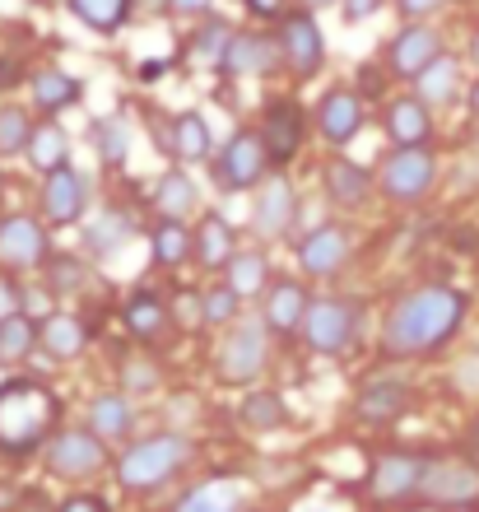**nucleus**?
<instances>
[{
  "label": "nucleus",
  "mask_w": 479,
  "mask_h": 512,
  "mask_svg": "<svg viewBox=\"0 0 479 512\" xmlns=\"http://www.w3.org/2000/svg\"><path fill=\"white\" fill-rule=\"evenodd\" d=\"M461 322H466V294H456L447 284H424L391 308L382 326V350L391 359H419L447 345L461 331Z\"/></svg>",
  "instance_id": "f257e3e1"
},
{
  "label": "nucleus",
  "mask_w": 479,
  "mask_h": 512,
  "mask_svg": "<svg viewBox=\"0 0 479 512\" xmlns=\"http://www.w3.org/2000/svg\"><path fill=\"white\" fill-rule=\"evenodd\" d=\"M61 419V396L33 378L0 382V452L28 457L33 447L47 443V433Z\"/></svg>",
  "instance_id": "f03ea898"
},
{
  "label": "nucleus",
  "mask_w": 479,
  "mask_h": 512,
  "mask_svg": "<svg viewBox=\"0 0 479 512\" xmlns=\"http://www.w3.org/2000/svg\"><path fill=\"white\" fill-rule=\"evenodd\" d=\"M187 461H191V438H182V433H159V438L135 443L131 452L117 461V480H121V489L145 494V489L168 485Z\"/></svg>",
  "instance_id": "7ed1b4c3"
},
{
  "label": "nucleus",
  "mask_w": 479,
  "mask_h": 512,
  "mask_svg": "<svg viewBox=\"0 0 479 512\" xmlns=\"http://www.w3.org/2000/svg\"><path fill=\"white\" fill-rule=\"evenodd\" d=\"M363 308L354 298H312V308L303 317V340L317 354H345L359 336Z\"/></svg>",
  "instance_id": "20e7f679"
},
{
  "label": "nucleus",
  "mask_w": 479,
  "mask_h": 512,
  "mask_svg": "<svg viewBox=\"0 0 479 512\" xmlns=\"http://www.w3.org/2000/svg\"><path fill=\"white\" fill-rule=\"evenodd\" d=\"M270 177V154L261 131H238L214 154V182L224 191H252Z\"/></svg>",
  "instance_id": "39448f33"
},
{
  "label": "nucleus",
  "mask_w": 479,
  "mask_h": 512,
  "mask_svg": "<svg viewBox=\"0 0 479 512\" xmlns=\"http://www.w3.org/2000/svg\"><path fill=\"white\" fill-rule=\"evenodd\" d=\"M419 503L442 512H470L479 508V471L470 461H433L419 489Z\"/></svg>",
  "instance_id": "423d86ee"
},
{
  "label": "nucleus",
  "mask_w": 479,
  "mask_h": 512,
  "mask_svg": "<svg viewBox=\"0 0 479 512\" xmlns=\"http://www.w3.org/2000/svg\"><path fill=\"white\" fill-rule=\"evenodd\" d=\"M377 182L391 201H424L433 182H438V163L428 149H396V154H386L382 168H377Z\"/></svg>",
  "instance_id": "0eeeda50"
},
{
  "label": "nucleus",
  "mask_w": 479,
  "mask_h": 512,
  "mask_svg": "<svg viewBox=\"0 0 479 512\" xmlns=\"http://www.w3.org/2000/svg\"><path fill=\"white\" fill-rule=\"evenodd\" d=\"M107 466V447L94 429H61L52 433V443H47V471L61 475V480H89Z\"/></svg>",
  "instance_id": "6e6552de"
},
{
  "label": "nucleus",
  "mask_w": 479,
  "mask_h": 512,
  "mask_svg": "<svg viewBox=\"0 0 479 512\" xmlns=\"http://www.w3.org/2000/svg\"><path fill=\"white\" fill-rule=\"evenodd\" d=\"M266 368V322H238L219 345V378L228 387L261 378Z\"/></svg>",
  "instance_id": "1a4fd4ad"
},
{
  "label": "nucleus",
  "mask_w": 479,
  "mask_h": 512,
  "mask_svg": "<svg viewBox=\"0 0 479 512\" xmlns=\"http://www.w3.org/2000/svg\"><path fill=\"white\" fill-rule=\"evenodd\" d=\"M433 461L414 457V452H382L373 461V475H368V489H373V499L382 503H410L419 499V489H424V475Z\"/></svg>",
  "instance_id": "9d476101"
},
{
  "label": "nucleus",
  "mask_w": 479,
  "mask_h": 512,
  "mask_svg": "<svg viewBox=\"0 0 479 512\" xmlns=\"http://www.w3.org/2000/svg\"><path fill=\"white\" fill-rule=\"evenodd\" d=\"M47 229L38 219L28 215H10L0 219V266L5 270H33V266H47L52 252H47Z\"/></svg>",
  "instance_id": "9b49d317"
},
{
  "label": "nucleus",
  "mask_w": 479,
  "mask_h": 512,
  "mask_svg": "<svg viewBox=\"0 0 479 512\" xmlns=\"http://www.w3.org/2000/svg\"><path fill=\"white\" fill-rule=\"evenodd\" d=\"M280 52H284V61L293 66V75H317L321 70V61H326V42H321V28H317V19L307 10H293V14H284L280 19Z\"/></svg>",
  "instance_id": "f8f14e48"
},
{
  "label": "nucleus",
  "mask_w": 479,
  "mask_h": 512,
  "mask_svg": "<svg viewBox=\"0 0 479 512\" xmlns=\"http://www.w3.org/2000/svg\"><path fill=\"white\" fill-rule=\"evenodd\" d=\"M442 56V38L428 24H405L386 47V70L400 80H419L433 61Z\"/></svg>",
  "instance_id": "ddd939ff"
},
{
  "label": "nucleus",
  "mask_w": 479,
  "mask_h": 512,
  "mask_svg": "<svg viewBox=\"0 0 479 512\" xmlns=\"http://www.w3.org/2000/svg\"><path fill=\"white\" fill-rule=\"evenodd\" d=\"M84 201H89V187H84V177L70 163L47 173V182H42V215H47L52 229H70L84 215Z\"/></svg>",
  "instance_id": "4468645a"
},
{
  "label": "nucleus",
  "mask_w": 479,
  "mask_h": 512,
  "mask_svg": "<svg viewBox=\"0 0 479 512\" xmlns=\"http://www.w3.org/2000/svg\"><path fill=\"white\" fill-rule=\"evenodd\" d=\"M303 135H307V117L293 98H280L266 108V126H261V140H266V154L270 163H289L298 149H303Z\"/></svg>",
  "instance_id": "2eb2a0df"
},
{
  "label": "nucleus",
  "mask_w": 479,
  "mask_h": 512,
  "mask_svg": "<svg viewBox=\"0 0 479 512\" xmlns=\"http://www.w3.org/2000/svg\"><path fill=\"white\" fill-rule=\"evenodd\" d=\"M293 210H298L293 187L284 182L280 173H270L266 182H261V191H256L252 229L261 233V238H284V233H289V224H293Z\"/></svg>",
  "instance_id": "dca6fc26"
},
{
  "label": "nucleus",
  "mask_w": 479,
  "mask_h": 512,
  "mask_svg": "<svg viewBox=\"0 0 479 512\" xmlns=\"http://www.w3.org/2000/svg\"><path fill=\"white\" fill-rule=\"evenodd\" d=\"M386 135L396 149H424L428 135H433V117H428V103L419 94L391 98L386 103Z\"/></svg>",
  "instance_id": "f3484780"
},
{
  "label": "nucleus",
  "mask_w": 479,
  "mask_h": 512,
  "mask_svg": "<svg viewBox=\"0 0 479 512\" xmlns=\"http://www.w3.org/2000/svg\"><path fill=\"white\" fill-rule=\"evenodd\" d=\"M349 261V233L340 224H321L298 243V266L307 275H335Z\"/></svg>",
  "instance_id": "a211bd4d"
},
{
  "label": "nucleus",
  "mask_w": 479,
  "mask_h": 512,
  "mask_svg": "<svg viewBox=\"0 0 479 512\" xmlns=\"http://www.w3.org/2000/svg\"><path fill=\"white\" fill-rule=\"evenodd\" d=\"M280 56H284L280 38H266V33H233L224 47L219 70H228V75H266Z\"/></svg>",
  "instance_id": "6ab92c4d"
},
{
  "label": "nucleus",
  "mask_w": 479,
  "mask_h": 512,
  "mask_svg": "<svg viewBox=\"0 0 479 512\" xmlns=\"http://www.w3.org/2000/svg\"><path fill=\"white\" fill-rule=\"evenodd\" d=\"M317 126L331 145H349V140L363 131V98L354 94V89H331V94L321 98Z\"/></svg>",
  "instance_id": "aec40b11"
},
{
  "label": "nucleus",
  "mask_w": 479,
  "mask_h": 512,
  "mask_svg": "<svg viewBox=\"0 0 479 512\" xmlns=\"http://www.w3.org/2000/svg\"><path fill=\"white\" fill-rule=\"evenodd\" d=\"M173 322H177V312L159 294H149V289L131 294V303H126V331L135 340H145V345H159V340L173 336Z\"/></svg>",
  "instance_id": "412c9836"
},
{
  "label": "nucleus",
  "mask_w": 479,
  "mask_h": 512,
  "mask_svg": "<svg viewBox=\"0 0 479 512\" xmlns=\"http://www.w3.org/2000/svg\"><path fill=\"white\" fill-rule=\"evenodd\" d=\"M307 289L293 280H275L266 289V331H275V336H289V331H303V317H307Z\"/></svg>",
  "instance_id": "4be33fe9"
},
{
  "label": "nucleus",
  "mask_w": 479,
  "mask_h": 512,
  "mask_svg": "<svg viewBox=\"0 0 479 512\" xmlns=\"http://www.w3.org/2000/svg\"><path fill=\"white\" fill-rule=\"evenodd\" d=\"M163 149L173 154V159L182 163H196V159H210V122L200 117V112H177L173 122H168V131H163Z\"/></svg>",
  "instance_id": "5701e85b"
},
{
  "label": "nucleus",
  "mask_w": 479,
  "mask_h": 512,
  "mask_svg": "<svg viewBox=\"0 0 479 512\" xmlns=\"http://www.w3.org/2000/svg\"><path fill=\"white\" fill-rule=\"evenodd\" d=\"M233 247H238V233H233V224H228L219 210H205V219H200L196 229V261L205 270H224L233 266Z\"/></svg>",
  "instance_id": "b1692460"
},
{
  "label": "nucleus",
  "mask_w": 479,
  "mask_h": 512,
  "mask_svg": "<svg viewBox=\"0 0 479 512\" xmlns=\"http://www.w3.org/2000/svg\"><path fill=\"white\" fill-rule=\"evenodd\" d=\"M354 405H359V415L368 419V424H396V419L410 410V387L396 378H377L359 391Z\"/></svg>",
  "instance_id": "393cba45"
},
{
  "label": "nucleus",
  "mask_w": 479,
  "mask_h": 512,
  "mask_svg": "<svg viewBox=\"0 0 479 512\" xmlns=\"http://www.w3.org/2000/svg\"><path fill=\"white\" fill-rule=\"evenodd\" d=\"M84 345H89V331H84L80 317H70V312H56L42 322V336H38V350L56 364H70V359H80Z\"/></svg>",
  "instance_id": "a878e982"
},
{
  "label": "nucleus",
  "mask_w": 479,
  "mask_h": 512,
  "mask_svg": "<svg viewBox=\"0 0 479 512\" xmlns=\"http://www.w3.org/2000/svg\"><path fill=\"white\" fill-rule=\"evenodd\" d=\"M135 424V410L131 401H126V391H103V396H94V405H89V429L98 433V438H126Z\"/></svg>",
  "instance_id": "bb28decb"
},
{
  "label": "nucleus",
  "mask_w": 479,
  "mask_h": 512,
  "mask_svg": "<svg viewBox=\"0 0 479 512\" xmlns=\"http://www.w3.org/2000/svg\"><path fill=\"white\" fill-rule=\"evenodd\" d=\"M196 205H200L196 182H191L182 168L159 177V187H154V210H159V219H187Z\"/></svg>",
  "instance_id": "cd10ccee"
},
{
  "label": "nucleus",
  "mask_w": 479,
  "mask_h": 512,
  "mask_svg": "<svg viewBox=\"0 0 479 512\" xmlns=\"http://www.w3.org/2000/svg\"><path fill=\"white\" fill-rule=\"evenodd\" d=\"M326 191H331L335 205H359L373 191V173L359 168L354 159H335V163H326Z\"/></svg>",
  "instance_id": "c85d7f7f"
},
{
  "label": "nucleus",
  "mask_w": 479,
  "mask_h": 512,
  "mask_svg": "<svg viewBox=\"0 0 479 512\" xmlns=\"http://www.w3.org/2000/svg\"><path fill=\"white\" fill-rule=\"evenodd\" d=\"M42 326H33L28 312H5L0 317V364H19L28 354L38 350Z\"/></svg>",
  "instance_id": "c756f323"
},
{
  "label": "nucleus",
  "mask_w": 479,
  "mask_h": 512,
  "mask_svg": "<svg viewBox=\"0 0 479 512\" xmlns=\"http://www.w3.org/2000/svg\"><path fill=\"white\" fill-rule=\"evenodd\" d=\"M28 163H33L42 177L56 173V168H66L70 163V135L56 122H42L38 131H33V145H28Z\"/></svg>",
  "instance_id": "7c9ffc66"
},
{
  "label": "nucleus",
  "mask_w": 479,
  "mask_h": 512,
  "mask_svg": "<svg viewBox=\"0 0 479 512\" xmlns=\"http://www.w3.org/2000/svg\"><path fill=\"white\" fill-rule=\"evenodd\" d=\"M177 512H247V499L233 480H205L200 489H191Z\"/></svg>",
  "instance_id": "2f4dec72"
},
{
  "label": "nucleus",
  "mask_w": 479,
  "mask_h": 512,
  "mask_svg": "<svg viewBox=\"0 0 479 512\" xmlns=\"http://www.w3.org/2000/svg\"><path fill=\"white\" fill-rule=\"evenodd\" d=\"M131 10H135V0H70V14L84 28H94V33H117L131 19Z\"/></svg>",
  "instance_id": "473e14b6"
},
{
  "label": "nucleus",
  "mask_w": 479,
  "mask_h": 512,
  "mask_svg": "<svg viewBox=\"0 0 479 512\" xmlns=\"http://www.w3.org/2000/svg\"><path fill=\"white\" fill-rule=\"evenodd\" d=\"M33 98H38L47 112H66L80 103V80L66 75V70L47 66V70H38V80H33Z\"/></svg>",
  "instance_id": "72a5a7b5"
},
{
  "label": "nucleus",
  "mask_w": 479,
  "mask_h": 512,
  "mask_svg": "<svg viewBox=\"0 0 479 512\" xmlns=\"http://www.w3.org/2000/svg\"><path fill=\"white\" fill-rule=\"evenodd\" d=\"M419 98H424L428 108H442V103H456V89H461V70H456L452 56H438L433 66L419 75Z\"/></svg>",
  "instance_id": "f704fd0d"
},
{
  "label": "nucleus",
  "mask_w": 479,
  "mask_h": 512,
  "mask_svg": "<svg viewBox=\"0 0 479 512\" xmlns=\"http://www.w3.org/2000/svg\"><path fill=\"white\" fill-rule=\"evenodd\" d=\"M149 243H154V261H159V266H182L187 256H196V238L187 233L182 219H163Z\"/></svg>",
  "instance_id": "c9c22d12"
},
{
  "label": "nucleus",
  "mask_w": 479,
  "mask_h": 512,
  "mask_svg": "<svg viewBox=\"0 0 479 512\" xmlns=\"http://www.w3.org/2000/svg\"><path fill=\"white\" fill-rule=\"evenodd\" d=\"M284 419H289V405H284L280 391H252V396L242 401V424H247V429L270 433V429H280Z\"/></svg>",
  "instance_id": "e433bc0d"
},
{
  "label": "nucleus",
  "mask_w": 479,
  "mask_h": 512,
  "mask_svg": "<svg viewBox=\"0 0 479 512\" xmlns=\"http://www.w3.org/2000/svg\"><path fill=\"white\" fill-rule=\"evenodd\" d=\"M224 284H233L242 298L261 294V289L270 284V261L261 252H238V256H233V266H228V280Z\"/></svg>",
  "instance_id": "4c0bfd02"
},
{
  "label": "nucleus",
  "mask_w": 479,
  "mask_h": 512,
  "mask_svg": "<svg viewBox=\"0 0 479 512\" xmlns=\"http://www.w3.org/2000/svg\"><path fill=\"white\" fill-rule=\"evenodd\" d=\"M126 238H131V219H126V215H103L98 224H89V229H84V252L103 261V256H112L121 243H126Z\"/></svg>",
  "instance_id": "58836bf2"
},
{
  "label": "nucleus",
  "mask_w": 479,
  "mask_h": 512,
  "mask_svg": "<svg viewBox=\"0 0 479 512\" xmlns=\"http://www.w3.org/2000/svg\"><path fill=\"white\" fill-rule=\"evenodd\" d=\"M33 131L38 126L28 122L24 108H0V159H19V154H28V145H33Z\"/></svg>",
  "instance_id": "ea45409f"
},
{
  "label": "nucleus",
  "mask_w": 479,
  "mask_h": 512,
  "mask_svg": "<svg viewBox=\"0 0 479 512\" xmlns=\"http://www.w3.org/2000/svg\"><path fill=\"white\" fill-rule=\"evenodd\" d=\"M84 284H89V266H84V256L56 252L52 261H47V289H52V294H75V289H84Z\"/></svg>",
  "instance_id": "a19ab883"
},
{
  "label": "nucleus",
  "mask_w": 479,
  "mask_h": 512,
  "mask_svg": "<svg viewBox=\"0 0 479 512\" xmlns=\"http://www.w3.org/2000/svg\"><path fill=\"white\" fill-rule=\"evenodd\" d=\"M228 38H233V28H228L224 19H205L200 33L191 38V61H196V66H219V61H224Z\"/></svg>",
  "instance_id": "79ce46f5"
},
{
  "label": "nucleus",
  "mask_w": 479,
  "mask_h": 512,
  "mask_svg": "<svg viewBox=\"0 0 479 512\" xmlns=\"http://www.w3.org/2000/svg\"><path fill=\"white\" fill-rule=\"evenodd\" d=\"M94 149H98V159H103L107 168H121V163H126V149H131V140H126V122H121V117H103V122H94Z\"/></svg>",
  "instance_id": "37998d69"
},
{
  "label": "nucleus",
  "mask_w": 479,
  "mask_h": 512,
  "mask_svg": "<svg viewBox=\"0 0 479 512\" xmlns=\"http://www.w3.org/2000/svg\"><path fill=\"white\" fill-rule=\"evenodd\" d=\"M238 303H242V294L233 289V284H214L210 294H205V312H200V322L228 326L233 317H238Z\"/></svg>",
  "instance_id": "c03bdc74"
},
{
  "label": "nucleus",
  "mask_w": 479,
  "mask_h": 512,
  "mask_svg": "<svg viewBox=\"0 0 479 512\" xmlns=\"http://www.w3.org/2000/svg\"><path fill=\"white\" fill-rule=\"evenodd\" d=\"M154 382H159V373H154L149 364H131L126 373H121V387H126V391H149Z\"/></svg>",
  "instance_id": "a18cd8bd"
},
{
  "label": "nucleus",
  "mask_w": 479,
  "mask_h": 512,
  "mask_svg": "<svg viewBox=\"0 0 479 512\" xmlns=\"http://www.w3.org/2000/svg\"><path fill=\"white\" fill-rule=\"evenodd\" d=\"M340 10H345L349 24H363V19H373L382 10V0H340Z\"/></svg>",
  "instance_id": "49530a36"
},
{
  "label": "nucleus",
  "mask_w": 479,
  "mask_h": 512,
  "mask_svg": "<svg viewBox=\"0 0 479 512\" xmlns=\"http://www.w3.org/2000/svg\"><path fill=\"white\" fill-rule=\"evenodd\" d=\"M447 0H396V10L405 14V19H428V14H438Z\"/></svg>",
  "instance_id": "de8ad7c7"
},
{
  "label": "nucleus",
  "mask_w": 479,
  "mask_h": 512,
  "mask_svg": "<svg viewBox=\"0 0 479 512\" xmlns=\"http://www.w3.org/2000/svg\"><path fill=\"white\" fill-rule=\"evenodd\" d=\"M56 512H107V503L94 499V494H70V499L61 503Z\"/></svg>",
  "instance_id": "09e8293b"
},
{
  "label": "nucleus",
  "mask_w": 479,
  "mask_h": 512,
  "mask_svg": "<svg viewBox=\"0 0 479 512\" xmlns=\"http://www.w3.org/2000/svg\"><path fill=\"white\" fill-rule=\"evenodd\" d=\"M247 10L261 19H284V0H247Z\"/></svg>",
  "instance_id": "8fccbe9b"
},
{
  "label": "nucleus",
  "mask_w": 479,
  "mask_h": 512,
  "mask_svg": "<svg viewBox=\"0 0 479 512\" xmlns=\"http://www.w3.org/2000/svg\"><path fill=\"white\" fill-rule=\"evenodd\" d=\"M210 5H214V0H168V10L187 14V19H191V14H210Z\"/></svg>",
  "instance_id": "3c124183"
},
{
  "label": "nucleus",
  "mask_w": 479,
  "mask_h": 512,
  "mask_svg": "<svg viewBox=\"0 0 479 512\" xmlns=\"http://www.w3.org/2000/svg\"><path fill=\"white\" fill-rule=\"evenodd\" d=\"M466 443H470V452H475V457H479V415L470 419V433H466Z\"/></svg>",
  "instance_id": "603ef678"
},
{
  "label": "nucleus",
  "mask_w": 479,
  "mask_h": 512,
  "mask_svg": "<svg viewBox=\"0 0 479 512\" xmlns=\"http://www.w3.org/2000/svg\"><path fill=\"white\" fill-rule=\"evenodd\" d=\"M470 61L479 66V28H475V38H470Z\"/></svg>",
  "instance_id": "864d4df0"
},
{
  "label": "nucleus",
  "mask_w": 479,
  "mask_h": 512,
  "mask_svg": "<svg viewBox=\"0 0 479 512\" xmlns=\"http://www.w3.org/2000/svg\"><path fill=\"white\" fill-rule=\"evenodd\" d=\"M321 5H335V0H303V10H321Z\"/></svg>",
  "instance_id": "5fc2aeb1"
},
{
  "label": "nucleus",
  "mask_w": 479,
  "mask_h": 512,
  "mask_svg": "<svg viewBox=\"0 0 479 512\" xmlns=\"http://www.w3.org/2000/svg\"><path fill=\"white\" fill-rule=\"evenodd\" d=\"M470 112H475V117H479V84H475V89H470Z\"/></svg>",
  "instance_id": "6e6d98bb"
}]
</instances>
